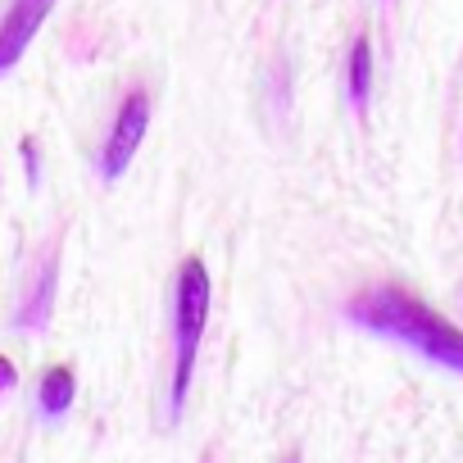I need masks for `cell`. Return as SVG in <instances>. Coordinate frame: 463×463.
<instances>
[{"label":"cell","instance_id":"obj_7","mask_svg":"<svg viewBox=\"0 0 463 463\" xmlns=\"http://www.w3.org/2000/svg\"><path fill=\"white\" fill-rule=\"evenodd\" d=\"M368 91H373V46H368V37H354V46H350V100L364 109Z\"/></svg>","mask_w":463,"mask_h":463},{"label":"cell","instance_id":"obj_2","mask_svg":"<svg viewBox=\"0 0 463 463\" xmlns=\"http://www.w3.org/2000/svg\"><path fill=\"white\" fill-rule=\"evenodd\" d=\"M209 300H213V287H209V269L191 255L182 260L177 269V291H173V341H177V359H173V413L182 409L186 400V386H191V373H195V354H200V336L209 327Z\"/></svg>","mask_w":463,"mask_h":463},{"label":"cell","instance_id":"obj_1","mask_svg":"<svg viewBox=\"0 0 463 463\" xmlns=\"http://www.w3.org/2000/svg\"><path fill=\"white\" fill-rule=\"evenodd\" d=\"M345 314L359 327H368L377 336H391V341L427 354L431 364H440L449 373H463V327H454L449 318H440L431 305H422L404 287H386V282L382 287H368V291H359L345 305Z\"/></svg>","mask_w":463,"mask_h":463},{"label":"cell","instance_id":"obj_9","mask_svg":"<svg viewBox=\"0 0 463 463\" xmlns=\"http://www.w3.org/2000/svg\"><path fill=\"white\" fill-rule=\"evenodd\" d=\"M24 159H28V177L37 182V146L33 141H24Z\"/></svg>","mask_w":463,"mask_h":463},{"label":"cell","instance_id":"obj_5","mask_svg":"<svg viewBox=\"0 0 463 463\" xmlns=\"http://www.w3.org/2000/svg\"><path fill=\"white\" fill-rule=\"evenodd\" d=\"M51 300H55V255H51L46 269L37 273V287L28 291L24 314H19L14 323H19V327H46V318H51Z\"/></svg>","mask_w":463,"mask_h":463},{"label":"cell","instance_id":"obj_4","mask_svg":"<svg viewBox=\"0 0 463 463\" xmlns=\"http://www.w3.org/2000/svg\"><path fill=\"white\" fill-rule=\"evenodd\" d=\"M51 10H55V0H14L5 10V19H0V73H10L28 55V46Z\"/></svg>","mask_w":463,"mask_h":463},{"label":"cell","instance_id":"obj_3","mask_svg":"<svg viewBox=\"0 0 463 463\" xmlns=\"http://www.w3.org/2000/svg\"><path fill=\"white\" fill-rule=\"evenodd\" d=\"M146 128H150V96L137 87V91L123 96L118 118H114V128H109V141H105V150H100V173H105V177H123V173H128V164L137 159V150H141V141H146Z\"/></svg>","mask_w":463,"mask_h":463},{"label":"cell","instance_id":"obj_8","mask_svg":"<svg viewBox=\"0 0 463 463\" xmlns=\"http://www.w3.org/2000/svg\"><path fill=\"white\" fill-rule=\"evenodd\" d=\"M14 382H19V373H14V364H10L5 354H0V395H5V391H14Z\"/></svg>","mask_w":463,"mask_h":463},{"label":"cell","instance_id":"obj_6","mask_svg":"<svg viewBox=\"0 0 463 463\" xmlns=\"http://www.w3.org/2000/svg\"><path fill=\"white\" fill-rule=\"evenodd\" d=\"M73 395H78V382H73V368H51L46 377H42V391H37V404H42V413L46 418H60V413H69V404H73Z\"/></svg>","mask_w":463,"mask_h":463}]
</instances>
